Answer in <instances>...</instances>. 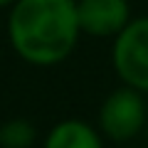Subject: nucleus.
<instances>
[{"label":"nucleus","mask_w":148,"mask_h":148,"mask_svg":"<svg viewBox=\"0 0 148 148\" xmlns=\"http://www.w3.org/2000/svg\"><path fill=\"white\" fill-rule=\"evenodd\" d=\"M8 42L22 62L54 67L79 45L77 0H17L8 12Z\"/></svg>","instance_id":"1"},{"label":"nucleus","mask_w":148,"mask_h":148,"mask_svg":"<svg viewBox=\"0 0 148 148\" xmlns=\"http://www.w3.org/2000/svg\"><path fill=\"white\" fill-rule=\"evenodd\" d=\"M111 64L123 86L148 94V15L133 17L114 40Z\"/></svg>","instance_id":"2"},{"label":"nucleus","mask_w":148,"mask_h":148,"mask_svg":"<svg viewBox=\"0 0 148 148\" xmlns=\"http://www.w3.org/2000/svg\"><path fill=\"white\" fill-rule=\"evenodd\" d=\"M148 119L146 99L138 94L136 89L128 86H119V89L109 91L106 99L99 106V133L109 141H131L143 131Z\"/></svg>","instance_id":"3"},{"label":"nucleus","mask_w":148,"mask_h":148,"mask_svg":"<svg viewBox=\"0 0 148 148\" xmlns=\"http://www.w3.org/2000/svg\"><path fill=\"white\" fill-rule=\"evenodd\" d=\"M79 30L86 37L116 40L133 20L128 0H77Z\"/></svg>","instance_id":"4"},{"label":"nucleus","mask_w":148,"mask_h":148,"mask_svg":"<svg viewBox=\"0 0 148 148\" xmlns=\"http://www.w3.org/2000/svg\"><path fill=\"white\" fill-rule=\"evenodd\" d=\"M42 148H104V136L84 119H62L47 131Z\"/></svg>","instance_id":"5"},{"label":"nucleus","mask_w":148,"mask_h":148,"mask_svg":"<svg viewBox=\"0 0 148 148\" xmlns=\"http://www.w3.org/2000/svg\"><path fill=\"white\" fill-rule=\"evenodd\" d=\"M37 141V126L25 116L0 123V148H32Z\"/></svg>","instance_id":"6"},{"label":"nucleus","mask_w":148,"mask_h":148,"mask_svg":"<svg viewBox=\"0 0 148 148\" xmlns=\"http://www.w3.org/2000/svg\"><path fill=\"white\" fill-rule=\"evenodd\" d=\"M15 3H17V0H0V10H5V8L10 10V8L15 5Z\"/></svg>","instance_id":"7"}]
</instances>
